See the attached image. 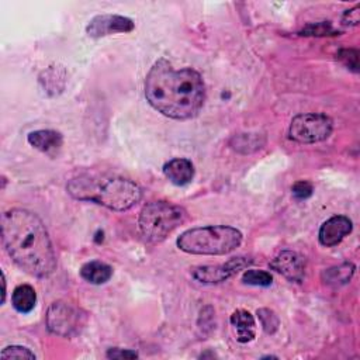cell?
<instances>
[{
	"label": "cell",
	"instance_id": "1",
	"mask_svg": "<svg viewBox=\"0 0 360 360\" xmlns=\"http://www.w3.org/2000/svg\"><path fill=\"white\" fill-rule=\"evenodd\" d=\"M143 89L148 103L173 120L195 117L205 100L201 75L191 68L174 69L166 59H159L152 65Z\"/></svg>",
	"mask_w": 360,
	"mask_h": 360
},
{
	"label": "cell",
	"instance_id": "2",
	"mask_svg": "<svg viewBox=\"0 0 360 360\" xmlns=\"http://www.w3.org/2000/svg\"><path fill=\"white\" fill-rule=\"evenodd\" d=\"M3 245L13 262L34 277H48L56 256L44 222L31 211L13 208L1 217Z\"/></svg>",
	"mask_w": 360,
	"mask_h": 360
},
{
	"label": "cell",
	"instance_id": "3",
	"mask_svg": "<svg viewBox=\"0 0 360 360\" xmlns=\"http://www.w3.org/2000/svg\"><path fill=\"white\" fill-rule=\"evenodd\" d=\"M68 193L80 201H91L112 211H127L142 198L141 187L125 177L80 174L69 180Z\"/></svg>",
	"mask_w": 360,
	"mask_h": 360
},
{
	"label": "cell",
	"instance_id": "4",
	"mask_svg": "<svg viewBox=\"0 0 360 360\" xmlns=\"http://www.w3.org/2000/svg\"><path fill=\"white\" fill-rule=\"evenodd\" d=\"M242 243V232L226 225L198 226L184 231L176 240L180 250L190 255L221 256L233 252Z\"/></svg>",
	"mask_w": 360,
	"mask_h": 360
},
{
	"label": "cell",
	"instance_id": "5",
	"mask_svg": "<svg viewBox=\"0 0 360 360\" xmlns=\"http://www.w3.org/2000/svg\"><path fill=\"white\" fill-rule=\"evenodd\" d=\"M186 211L180 205L167 201H152L142 207L138 217V226L150 243H159L166 239L177 226L186 221Z\"/></svg>",
	"mask_w": 360,
	"mask_h": 360
},
{
	"label": "cell",
	"instance_id": "6",
	"mask_svg": "<svg viewBox=\"0 0 360 360\" xmlns=\"http://www.w3.org/2000/svg\"><path fill=\"white\" fill-rule=\"evenodd\" d=\"M332 129L333 121L330 117L322 112H307L292 118L288 136L298 143H315L329 138Z\"/></svg>",
	"mask_w": 360,
	"mask_h": 360
},
{
	"label": "cell",
	"instance_id": "7",
	"mask_svg": "<svg viewBox=\"0 0 360 360\" xmlns=\"http://www.w3.org/2000/svg\"><path fill=\"white\" fill-rule=\"evenodd\" d=\"M45 322L51 333L62 338H73L84 326L86 315L65 301H55L46 311Z\"/></svg>",
	"mask_w": 360,
	"mask_h": 360
},
{
	"label": "cell",
	"instance_id": "8",
	"mask_svg": "<svg viewBox=\"0 0 360 360\" xmlns=\"http://www.w3.org/2000/svg\"><path fill=\"white\" fill-rule=\"evenodd\" d=\"M249 263H250V260H248V257L238 256V257L229 259L224 264L194 267V269H191V276L197 281L204 283V284H218V283L228 280L229 277L236 274L239 270L245 269Z\"/></svg>",
	"mask_w": 360,
	"mask_h": 360
},
{
	"label": "cell",
	"instance_id": "9",
	"mask_svg": "<svg viewBox=\"0 0 360 360\" xmlns=\"http://www.w3.org/2000/svg\"><path fill=\"white\" fill-rule=\"evenodd\" d=\"M134 27V21L128 17L118 14H100L89 21L86 32L91 38H101L117 32H131Z\"/></svg>",
	"mask_w": 360,
	"mask_h": 360
},
{
	"label": "cell",
	"instance_id": "10",
	"mask_svg": "<svg viewBox=\"0 0 360 360\" xmlns=\"http://www.w3.org/2000/svg\"><path fill=\"white\" fill-rule=\"evenodd\" d=\"M270 267L287 280L300 283L305 274V257L292 250H281L270 262Z\"/></svg>",
	"mask_w": 360,
	"mask_h": 360
},
{
	"label": "cell",
	"instance_id": "11",
	"mask_svg": "<svg viewBox=\"0 0 360 360\" xmlns=\"http://www.w3.org/2000/svg\"><path fill=\"white\" fill-rule=\"evenodd\" d=\"M352 229L353 224L347 217L333 215L321 225L318 232L319 243L325 248L336 246L352 232Z\"/></svg>",
	"mask_w": 360,
	"mask_h": 360
},
{
	"label": "cell",
	"instance_id": "12",
	"mask_svg": "<svg viewBox=\"0 0 360 360\" xmlns=\"http://www.w3.org/2000/svg\"><path fill=\"white\" fill-rule=\"evenodd\" d=\"M27 141L35 149H38L46 155H51V156H55L63 145L62 134L58 131H53V129L32 131L28 134Z\"/></svg>",
	"mask_w": 360,
	"mask_h": 360
},
{
	"label": "cell",
	"instance_id": "13",
	"mask_svg": "<svg viewBox=\"0 0 360 360\" xmlns=\"http://www.w3.org/2000/svg\"><path fill=\"white\" fill-rule=\"evenodd\" d=\"M165 176L176 186H186L194 177V166L188 159L176 158L165 163Z\"/></svg>",
	"mask_w": 360,
	"mask_h": 360
},
{
	"label": "cell",
	"instance_id": "14",
	"mask_svg": "<svg viewBox=\"0 0 360 360\" xmlns=\"http://www.w3.org/2000/svg\"><path fill=\"white\" fill-rule=\"evenodd\" d=\"M231 325L236 330V340L240 343H248L256 336V322L253 315L246 309H236L232 312Z\"/></svg>",
	"mask_w": 360,
	"mask_h": 360
},
{
	"label": "cell",
	"instance_id": "15",
	"mask_svg": "<svg viewBox=\"0 0 360 360\" xmlns=\"http://www.w3.org/2000/svg\"><path fill=\"white\" fill-rule=\"evenodd\" d=\"M80 276L91 284H104L112 276V267L100 260H91L82 266Z\"/></svg>",
	"mask_w": 360,
	"mask_h": 360
},
{
	"label": "cell",
	"instance_id": "16",
	"mask_svg": "<svg viewBox=\"0 0 360 360\" xmlns=\"http://www.w3.org/2000/svg\"><path fill=\"white\" fill-rule=\"evenodd\" d=\"M37 302V292L30 284H20L14 288L11 295V304L15 311L28 314L34 309Z\"/></svg>",
	"mask_w": 360,
	"mask_h": 360
},
{
	"label": "cell",
	"instance_id": "17",
	"mask_svg": "<svg viewBox=\"0 0 360 360\" xmlns=\"http://www.w3.org/2000/svg\"><path fill=\"white\" fill-rule=\"evenodd\" d=\"M354 264L350 263V262H346V263H342L340 266H335V267H330L328 270H325L322 273V280L325 284H329V285H342V284H346L353 273H354Z\"/></svg>",
	"mask_w": 360,
	"mask_h": 360
},
{
	"label": "cell",
	"instance_id": "18",
	"mask_svg": "<svg viewBox=\"0 0 360 360\" xmlns=\"http://www.w3.org/2000/svg\"><path fill=\"white\" fill-rule=\"evenodd\" d=\"M242 281L249 285H257V287H269L273 281V277L269 271L264 270H256L249 269L242 274Z\"/></svg>",
	"mask_w": 360,
	"mask_h": 360
},
{
	"label": "cell",
	"instance_id": "19",
	"mask_svg": "<svg viewBox=\"0 0 360 360\" xmlns=\"http://www.w3.org/2000/svg\"><path fill=\"white\" fill-rule=\"evenodd\" d=\"M300 35L305 37H326V35H339V31H336L329 21H321V22H311L305 25Z\"/></svg>",
	"mask_w": 360,
	"mask_h": 360
},
{
	"label": "cell",
	"instance_id": "20",
	"mask_svg": "<svg viewBox=\"0 0 360 360\" xmlns=\"http://www.w3.org/2000/svg\"><path fill=\"white\" fill-rule=\"evenodd\" d=\"M257 318H259V321L262 323L263 330L266 333H269V335L274 333L278 329V326H280V319H278L277 314L274 311L269 309V308L257 309Z\"/></svg>",
	"mask_w": 360,
	"mask_h": 360
},
{
	"label": "cell",
	"instance_id": "21",
	"mask_svg": "<svg viewBox=\"0 0 360 360\" xmlns=\"http://www.w3.org/2000/svg\"><path fill=\"white\" fill-rule=\"evenodd\" d=\"M1 360H24V359H35V354L24 346H18V345H13V346H7L1 350L0 354Z\"/></svg>",
	"mask_w": 360,
	"mask_h": 360
},
{
	"label": "cell",
	"instance_id": "22",
	"mask_svg": "<svg viewBox=\"0 0 360 360\" xmlns=\"http://www.w3.org/2000/svg\"><path fill=\"white\" fill-rule=\"evenodd\" d=\"M338 59H340L349 69L357 72L359 70V52L357 49H340L338 52Z\"/></svg>",
	"mask_w": 360,
	"mask_h": 360
},
{
	"label": "cell",
	"instance_id": "23",
	"mask_svg": "<svg viewBox=\"0 0 360 360\" xmlns=\"http://www.w3.org/2000/svg\"><path fill=\"white\" fill-rule=\"evenodd\" d=\"M259 138H260V136L250 134V135H249V141H248V134H240V135H238V136L233 138L235 143H232V146H233V149H236V150H239L242 146H246V145H250V146H253V149H257V148H260V146L263 145V142H260Z\"/></svg>",
	"mask_w": 360,
	"mask_h": 360
},
{
	"label": "cell",
	"instance_id": "24",
	"mask_svg": "<svg viewBox=\"0 0 360 360\" xmlns=\"http://www.w3.org/2000/svg\"><path fill=\"white\" fill-rule=\"evenodd\" d=\"M312 191H314L312 184L308 183V181H304V180L297 181V183L292 186V194H294V197L298 198V200H305V198L311 197V195H312Z\"/></svg>",
	"mask_w": 360,
	"mask_h": 360
},
{
	"label": "cell",
	"instance_id": "25",
	"mask_svg": "<svg viewBox=\"0 0 360 360\" xmlns=\"http://www.w3.org/2000/svg\"><path fill=\"white\" fill-rule=\"evenodd\" d=\"M105 356L108 359H136L138 353L129 349H118V347H111L107 350Z\"/></svg>",
	"mask_w": 360,
	"mask_h": 360
},
{
	"label": "cell",
	"instance_id": "26",
	"mask_svg": "<svg viewBox=\"0 0 360 360\" xmlns=\"http://www.w3.org/2000/svg\"><path fill=\"white\" fill-rule=\"evenodd\" d=\"M359 6L350 8V10H346L343 13V17H342V22L345 25H357L359 24V20H360V14H359Z\"/></svg>",
	"mask_w": 360,
	"mask_h": 360
},
{
	"label": "cell",
	"instance_id": "27",
	"mask_svg": "<svg viewBox=\"0 0 360 360\" xmlns=\"http://www.w3.org/2000/svg\"><path fill=\"white\" fill-rule=\"evenodd\" d=\"M1 277H3V302L6 300V277H4V273H1Z\"/></svg>",
	"mask_w": 360,
	"mask_h": 360
}]
</instances>
